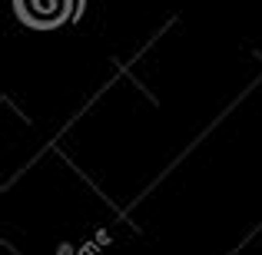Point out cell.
Instances as JSON below:
<instances>
[{"mask_svg":"<svg viewBox=\"0 0 262 255\" xmlns=\"http://www.w3.org/2000/svg\"><path fill=\"white\" fill-rule=\"evenodd\" d=\"M80 0H17V10L33 27H57L77 13Z\"/></svg>","mask_w":262,"mask_h":255,"instance_id":"cell-1","label":"cell"}]
</instances>
